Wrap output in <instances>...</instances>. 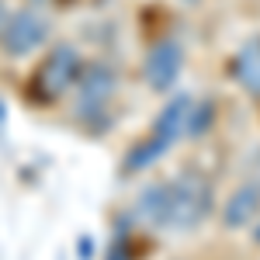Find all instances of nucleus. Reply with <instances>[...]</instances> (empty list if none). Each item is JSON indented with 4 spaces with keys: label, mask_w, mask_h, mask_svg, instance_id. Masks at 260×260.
<instances>
[{
    "label": "nucleus",
    "mask_w": 260,
    "mask_h": 260,
    "mask_svg": "<svg viewBox=\"0 0 260 260\" xmlns=\"http://www.w3.org/2000/svg\"><path fill=\"white\" fill-rule=\"evenodd\" d=\"M212 180L187 167L174 177L142 187L136 201V219L160 233H191L212 215Z\"/></svg>",
    "instance_id": "obj_1"
},
{
    "label": "nucleus",
    "mask_w": 260,
    "mask_h": 260,
    "mask_svg": "<svg viewBox=\"0 0 260 260\" xmlns=\"http://www.w3.org/2000/svg\"><path fill=\"white\" fill-rule=\"evenodd\" d=\"M191 108H194V98H191V94H177V98L167 101L163 111L153 118L149 136L139 139L125 153L121 170H125V174H142V170H149L153 163H160V156H167V153L187 136V128H191Z\"/></svg>",
    "instance_id": "obj_2"
},
{
    "label": "nucleus",
    "mask_w": 260,
    "mask_h": 260,
    "mask_svg": "<svg viewBox=\"0 0 260 260\" xmlns=\"http://www.w3.org/2000/svg\"><path fill=\"white\" fill-rule=\"evenodd\" d=\"M115 94H118V73L111 62H87L77 80V104H73V115L94 128V132H108L111 125V104H115Z\"/></svg>",
    "instance_id": "obj_3"
},
{
    "label": "nucleus",
    "mask_w": 260,
    "mask_h": 260,
    "mask_svg": "<svg viewBox=\"0 0 260 260\" xmlns=\"http://www.w3.org/2000/svg\"><path fill=\"white\" fill-rule=\"evenodd\" d=\"M80 73H83V59H80V52H77V45L62 42V45H56L42 59V66L35 70L28 90H31V98L39 101V104H52L56 98H62L73 83L80 80Z\"/></svg>",
    "instance_id": "obj_4"
},
{
    "label": "nucleus",
    "mask_w": 260,
    "mask_h": 260,
    "mask_svg": "<svg viewBox=\"0 0 260 260\" xmlns=\"http://www.w3.org/2000/svg\"><path fill=\"white\" fill-rule=\"evenodd\" d=\"M52 35V21L45 18L42 11H31V7H24V11H14L7 24H4V31H0V49H4V56H11V59H24V56H31L35 49H42L45 42Z\"/></svg>",
    "instance_id": "obj_5"
},
{
    "label": "nucleus",
    "mask_w": 260,
    "mask_h": 260,
    "mask_svg": "<svg viewBox=\"0 0 260 260\" xmlns=\"http://www.w3.org/2000/svg\"><path fill=\"white\" fill-rule=\"evenodd\" d=\"M180 70H184V45L177 39H163L146 52V59H142V80L149 83L156 94H163V90H170L180 80Z\"/></svg>",
    "instance_id": "obj_6"
},
{
    "label": "nucleus",
    "mask_w": 260,
    "mask_h": 260,
    "mask_svg": "<svg viewBox=\"0 0 260 260\" xmlns=\"http://www.w3.org/2000/svg\"><path fill=\"white\" fill-rule=\"evenodd\" d=\"M257 215H260V177L240 184V187L229 194L225 208H222V222H225L229 229H243V225H250Z\"/></svg>",
    "instance_id": "obj_7"
},
{
    "label": "nucleus",
    "mask_w": 260,
    "mask_h": 260,
    "mask_svg": "<svg viewBox=\"0 0 260 260\" xmlns=\"http://www.w3.org/2000/svg\"><path fill=\"white\" fill-rule=\"evenodd\" d=\"M233 80L240 83L246 94L260 98V39H250L233 56Z\"/></svg>",
    "instance_id": "obj_8"
},
{
    "label": "nucleus",
    "mask_w": 260,
    "mask_h": 260,
    "mask_svg": "<svg viewBox=\"0 0 260 260\" xmlns=\"http://www.w3.org/2000/svg\"><path fill=\"white\" fill-rule=\"evenodd\" d=\"M215 125V101L194 98V108H191V128H187V139H201L208 128Z\"/></svg>",
    "instance_id": "obj_9"
},
{
    "label": "nucleus",
    "mask_w": 260,
    "mask_h": 260,
    "mask_svg": "<svg viewBox=\"0 0 260 260\" xmlns=\"http://www.w3.org/2000/svg\"><path fill=\"white\" fill-rule=\"evenodd\" d=\"M104 260H132V257H128V246H125V236H121V233L111 240V246H108Z\"/></svg>",
    "instance_id": "obj_10"
},
{
    "label": "nucleus",
    "mask_w": 260,
    "mask_h": 260,
    "mask_svg": "<svg viewBox=\"0 0 260 260\" xmlns=\"http://www.w3.org/2000/svg\"><path fill=\"white\" fill-rule=\"evenodd\" d=\"M7 18H11V11H7V4L0 0V31H4V24H7Z\"/></svg>",
    "instance_id": "obj_11"
},
{
    "label": "nucleus",
    "mask_w": 260,
    "mask_h": 260,
    "mask_svg": "<svg viewBox=\"0 0 260 260\" xmlns=\"http://www.w3.org/2000/svg\"><path fill=\"white\" fill-rule=\"evenodd\" d=\"M253 240H257V246H260V222H257V229H253Z\"/></svg>",
    "instance_id": "obj_12"
}]
</instances>
